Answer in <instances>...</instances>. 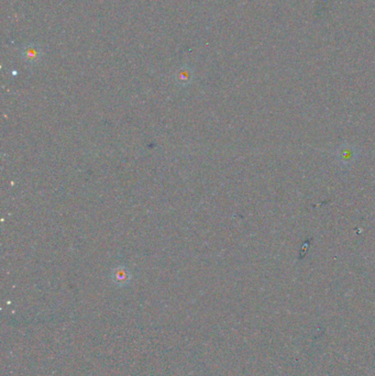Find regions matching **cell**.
Returning <instances> with one entry per match:
<instances>
[{"label":"cell","instance_id":"cell-1","mask_svg":"<svg viewBox=\"0 0 375 376\" xmlns=\"http://www.w3.org/2000/svg\"><path fill=\"white\" fill-rule=\"evenodd\" d=\"M21 55L22 59L25 61L26 63L34 64L41 59L42 55V51H41L40 46L37 44H25L22 50H21Z\"/></svg>","mask_w":375,"mask_h":376},{"label":"cell","instance_id":"cell-2","mask_svg":"<svg viewBox=\"0 0 375 376\" xmlns=\"http://www.w3.org/2000/svg\"><path fill=\"white\" fill-rule=\"evenodd\" d=\"M128 279H129V275H128V273H126L125 270L120 269L117 271V273H114V281L117 284H120V285L126 284L128 282Z\"/></svg>","mask_w":375,"mask_h":376},{"label":"cell","instance_id":"cell-3","mask_svg":"<svg viewBox=\"0 0 375 376\" xmlns=\"http://www.w3.org/2000/svg\"><path fill=\"white\" fill-rule=\"evenodd\" d=\"M177 77H179L177 79H179L180 81H182L183 84L186 83V81H188L190 79L189 78L190 77V72H189L188 68H186V67L182 68V70L179 73V75H177Z\"/></svg>","mask_w":375,"mask_h":376}]
</instances>
